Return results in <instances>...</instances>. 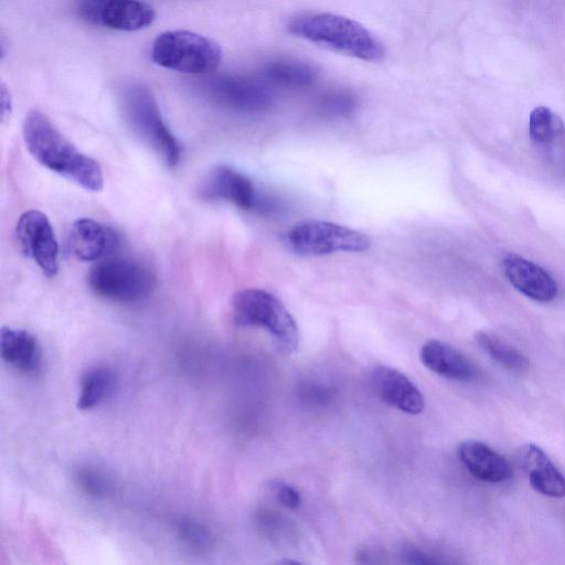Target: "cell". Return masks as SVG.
<instances>
[{"label":"cell","instance_id":"e0dca14e","mask_svg":"<svg viewBox=\"0 0 565 565\" xmlns=\"http://www.w3.org/2000/svg\"><path fill=\"white\" fill-rule=\"evenodd\" d=\"M520 461L534 490L552 498L565 497V478L543 449L524 446Z\"/></svg>","mask_w":565,"mask_h":565},{"label":"cell","instance_id":"7a4b0ae2","mask_svg":"<svg viewBox=\"0 0 565 565\" xmlns=\"http://www.w3.org/2000/svg\"><path fill=\"white\" fill-rule=\"evenodd\" d=\"M289 33L326 49L363 61L377 62L385 49L361 23L334 13L309 12L296 15L288 24Z\"/></svg>","mask_w":565,"mask_h":565},{"label":"cell","instance_id":"4fadbf2b","mask_svg":"<svg viewBox=\"0 0 565 565\" xmlns=\"http://www.w3.org/2000/svg\"><path fill=\"white\" fill-rule=\"evenodd\" d=\"M503 273L510 284L524 296L539 301L551 302L557 294V282L540 265L515 254H509L502 262Z\"/></svg>","mask_w":565,"mask_h":565},{"label":"cell","instance_id":"8992f818","mask_svg":"<svg viewBox=\"0 0 565 565\" xmlns=\"http://www.w3.org/2000/svg\"><path fill=\"white\" fill-rule=\"evenodd\" d=\"M88 285L97 296L116 302H134L147 297L156 285L153 273L130 258H109L96 264Z\"/></svg>","mask_w":565,"mask_h":565},{"label":"cell","instance_id":"cb8c5ba5","mask_svg":"<svg viewBox=\"0 0 565 565\" xmlns=\"http://www.w3.org/2000/svg\"><path fill=\"white\" fill-rule=\"evenodd\" d=\"M74 479L79 489L92 497H106L113 491L110 478L94 467H79L74 473Z\"/></svg>","mask_w":565,"mask_h":565},{"label":"cell","instance_id":"7402d4cb","mask_svg":"<svg viewBox=\"0 0 565 565\" xmlns=\"http://www.w3.org/2000/svg\"><path fill=\"white\" fill-rule=\"evenodd\" d=\"M476 339L481 349L503 369L513 373H523L530 369V360L495 334L480 331Z\"/></svg>","mask_w":565,"mask_h":565},{"label":"cell","instance_id":"484cf974","mask_svg":"<svg viewBox=\"0 0 565 565\" xmlns=\"http://www.w3.org/2000/svg\"><path fill=\"white\" fill-rule=\"evenodd\" d=\"M278 501L288 509H297L301 504L300 493L292 486L278 482L274 487Z\"/></svg>","mask_w":565,"mask_h":565},{"label":"cell","instance_id":"ac0fdd59","mask_svg":"<svg viewBox=\"0 0 565 565\" xmlns=\"http://www.w3.org/2000/svg\"><path fill=\"white\" fill-rule=\"evenodd\" d=\"M2 360L24 374H32L41 366V350L36 338L26 330L2 327L0 331Z\"/></svg>","mask_w":565,"mask_h":565},{"label":"cell","instance_id":"4316f807","mask_svg":"<svg viewBox=\"0 0 565 565\" xmlns=\"http://www.w3.org/2000/svg\"><path fill=\"white\" fill-rule=\"evenodd\" d=\"M11 109V102L9 93L7 92L4 85H1V119L2 122L9 116Z\"/></svg>","mask_w":565,"mask_h":565},{"label":"cell","instance_id":"2e32d148","mask_svg":"<svg viewBox=\"0 0 565 565\" xmlns=\"http://www.w3.org/2000/svg\"><path fill=\"white\" fill-rule=\"evenodd\" d=\"M420 360L428 370L448 380L469 382L477 375L475 364L462 352L439 340H429L422 347Z\"/></svg>","mask_w":565,"mask_h":565},{"label":"cell","instance_id":"9c48e42d","mask_svg":"<svg viewBox=\"0 0 565 565\" xmlns=\"http://www.w3.org/2000/svg\"><path fill=\"white\" fill-rule=\"evenodd\" d=\"M22 252L49 277L58 270V244L47 216L36 210L22 213L15 225Z\"/></svg>","mask_w":565,"mask_h":565},{"label":"cell","instance_id":"d6986e66","mask_svg":"<svg viewBox=\"0 0 565 565\" xmlns=\"http://www.w3.org/2000/svg\"><path fill=\"white\" fill-rule=\"evenodd\" d=\"M529 135L537 147L551 151L565 142V124L551 108L537 106L529 117Z\"/></svg>","mask_w":565,"mask_h":565},{"label":"cell","instance_id":"7c38bea8","mask_svg":"<svg viewBox=\"0 0 565 565\" xmlns=\"http://www.w3.org/2000/svg\"><path fill=\"white\" fill-rule=\"evenodd\" d=\"M371 386L386 404L409 415L423 412L425 399L419 388L396 369L377 365L370 374Z\"/></svg>","mask_w":565,"mask_h":565},{"label":"cell","instance_id":"3957f363","mask_svg":"<svg viewBox=\"0 0 565 565\" xmlns=\"http://www.w3.org/2000/svg\"><path fill=\"white\" fill-rule=\"evenodd\" d=\"M232 312L236 326L265 329L281 352L291 353L297 350V323L273 294L256 288L241 290L233 297Z\"/></svg>","mask_w":565,"mask_h":565},{"label":"cell","instance_id":"d4e9b609","mask_svg":"<svg viewBox=\"0 0 565 565\" xmlns=\"http://www.w3.org/2000/svg\"><path fill=\"white\" fill-rule=\"evenodd\" d=\"M180 539L189 546L205 550L212 545L213 539L209 529L193 519L183 518L177 523Z\"/></svg>","mask_w":565,"mask_h":565},{"label":"cell","instance_id":"5bb4252c","mask_svg":"<svg viewBox=\"0 0 565 565\" xmlns=\"http://www.w3.org/2000/svg\"><path fill=\"white\" fill-rule=\"evenodd\" d=\"M119 244L118 234L93 218H78L70 230L67 247L82 262H93L111 253Z\"/></svg>","mask_w":565,"mask_h":565},{"label":"cell","instance_id":"5b68a950","mask_svg":"<svg viewBox=\"0 0 565 565\" xmlns=\"http://www.w3.org/2000/svg\"><path fill=\"white\" fill-rule=\"evenodd\" d=\"M151 58L164 68L203 74L218 66L222 61V49L212 39L196 32L169 30L154 39Z\"/></svg>","mask_w":565,"mask_h":565},{"label":"cell","instance_id":"277c9868","mask_svg":"<svg viewBox=\"0 0 565 565\" xmlns=\"http://www.w3.org/2000/svg\"><path fill=\"white\" fill-rule=\"evenodd\" d=\"M124 115L132 132L170 168L178 166L181 148L170 131L152 93L145 86L127 87L122 97Z\"/></svg>","mask_w":565,"mask_h":565},{"label":"cell","instance_id":"44dd1931","mask_svg":"<svg viewBox=\"0 0 565 565\" xmlns=\"http://www.w3.org/2000/svg\"><path fill=\"white\" fill-rule=\"evenodd\" d=\"M115 374L107 366H94L82 376L77 407L89 411L102 404L115 388Z\"/></svg>","mask_w":565,"mask_h":565},{"label":"cell","instance_id":"603a6c76","mask_svg":"<svg viewBox=\"0 0 565 565\" xmlns=\"http://www.w3.org/2000/svg\"><path fill=\"white\" fill-rule=\"evenodd\" d=\"M356 108L354 95L348 90H331L323 94L317 103V111L328 118L344 117Z\"/></svg>","mask_w":565,"mask_h":565},{"label":"cell","instance_id":"ba28073f","mask_svg":"<svg viewBox=\"0 0 565 565\" xmlns=\"http://www.w3.org/2000/svg\"><path fill=\"white\" fill-rule=\"evenodd\" d=\"M199 192L204 200L228 202L245 211L269 213L276 209L271 198L259 194L249 178L228 166L215 167Z\"/></svg>","mask_w":565,"mask_h":565},{"label":"cell","instance_id":"ffe728a7","mask_svg":"<svg viewBox=\"0 0 565 565\" xmlns=\"http://www.w3.org/2000/svg\"><path fill=\"white\" fill-rule=\"evenodd\" d=\"M263 74L267 83L289 88H302L315 83L318 71L306 62L277 60L268 63Z\"/></svg>","mask_w":565,"mask_h":565},{"label":"cell","instance_id":"6da1fadb","mask_svg":"<svg viewBox=\"0 0 565 565\" xmlns=\"http://www.w3.org/2000/svg\"><path fill=\"white\" fill-rule=\"evenodd\" d=\"M23 139L31 156L46 169L71 180L87 191H99L104 177L99 164L81 152L38 109L30 110L24 118Z\"/></svg>","mask_w":565,"mask_h":565},{"label":"cell","instance_id":"30bf717a","mask_svg":"<svg viewBox=\"0 0 565 565\" xmlns=\"http://www.w3.org/2000/svg\"><path fill=\"white\" fill-rule=\"evenodd\" d=\"M266 81L222 75L207 84L209 96L218 105L243 114L267 110L273 104V94Z\"/></svg>","mask_w":565,"mask_h":565},{"label":"cell","instance_id":"8fae6325","mask_svg":"<svg viewBox=\"0 0 565 565\" xmlns=\"http://www.w3.org/2000/svg\"><path fill=\"white\" fill-rule=\"evenodd\" d=\"M83 15L104 28L126 32L142 30L156 20L154 10L140 0H88Z\"/></svg>","mask_w":565,"mask_h":565},{"label":"cell","instance_id":"9a60e30c","mask_svg":"<svg viewBox=\"0 0 565 565\" xmlns=\"http://www.w3.org/2000/svg\"><path fill=\"white\" fill-rule=\"evenodd\" d=\"M458 455L468 472L478 480L499 483L512 476L513 470L507 458L481 441H463Z\"/></svg>","mask_w":565,"mask_h":565},{"label":"cell","instance_id":"52a82bcc","mask_svg":"<svg viewBox=\"0 0 565 565\" xmlns=\"http://www.w3.org/2000/svg\"><path fill=\"white\" fill-rule=\"evenodd\" d=\"M289 247L303 256L334 252H362L370 247L367 235L330 222L307 220L295 224L286 235Z\"/></svg>","mask_w":565,"mask_h":565}]
</instances>
